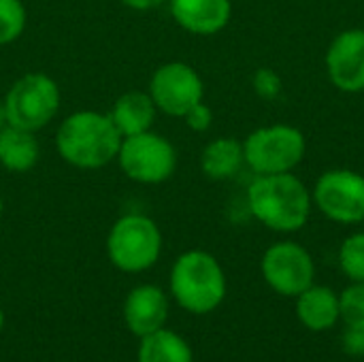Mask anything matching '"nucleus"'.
Segmentation results:
<instances>
[{
	"label": "nucleus",
	"mask_w": 364,
	"mask_h": 362,
	"mask_svg": "<svg viewBox=\"0 0 364 362\" xmlns=\"http://www.w3.org/2000/svg\"><path fill=\"white\" fill-rule=\"evenodd\" d=\"M341 346H343V352L350 354V356H364V329H352L348 326L343 337H341Z\"/></svg>",
	"instance_id": "b1692460"
},
{
	"label": "nucleus",
	"mask_w": 364,
	"mask_h": 362,
	"mask_svg": "<svg viewBox=\"0 0 364 362\" xmlns=\"http://www.w3.org/2000/svg\"><path fill=\"white\" fill-rule=\"evenodd\" d=\"M305 154L307 139L292 124L260 126L243 139L245 166L254 175L294 173Z\"/></svg>",
	"instance_id": "39448f33"
},
{
	"label": "nucleus",
	"mask_w": 364,
	"mask_h": 362,
	"mask_svg": "<svg viewBox=\"0 0 364 362\" xmlns=\"http://www.w3.org/2000/svg\"><path fill=\"white\" fill-rule=\"evenodd\" d=\"M41 145L36 132L4 126L0 130V169L11 173H28L38 164Z\"/></svg>",
	"instance_id": "f3484780"
},
{
	"label": "nucleus",
	"mask_w": 364,
	"mask_h": 362,
	"mask_svg": "<svg viewBox=\"0 0 364 362\" xmlns=\"http://www.w3.org/2000/svg\"><path fill=\"white\" fill-rule=\"evenodd\" d=\"M177 160L175 145L156 130L124 137L115 158L122 173L141 186H160L168 181L177 171Z\"/></svg>",
	"instance_id": "0eeeda50"
},
{
	"label": "nucleus",
	"mask_w": 364,
	"mask_h": 362,
	"mask_svg": "<svg viewBox=\"0 0 364 362\" xmlns=\"http://www.w3.org/2000/svg\"><path fill=\"white\" fill-rule=\"evenodd\" d=\"M252 87H254V92H256L258 98H262V100H275L284 92V81L277 75V70H273L269 66H262V68H258L254 73Z\"/></svg>",
	"instance_id": "4be33fe9"
},
{
	"label": "nucleus",
	"mask_w": 364,
	"mask_h": 362,
	"mask_svg": "<svg viewBox=\"0 0 364 362\" xmlns=\"http://www.w3.org/2000/svg\"><path fill=\"white\" fill-rule=\"evenodd\" d=\"M175 23L196 36L222 32L232 17V0H168Z\"/></svg>",
	"instance_id": "ddd939ff"
},
{
	"label": "nucleus",
	"mask_w": 364,
	"mask_h": 362,
	"mask_svg": "<svg viewBox=\"0 0 364 362\" xmlns=\"http://www.w3.org/2000/svg\"><path fill=\"white\" fill-rule=\"evenodd\" d=\"M124 6L132 9V11H154L158 6H162L168 0H119Z\"/></svg>",
	"instance_id": "393cba45"
},
{
	"label": "nucleus",
	"mask_w": 364,
	"mask_h": 362,
	"mask_svg": "<svg viewBox=\"0 0 364 362\" xmlns=\"http://www.w3.org/2000/svg\"><path fill=\"white\" fill-rule=\"evenodd\" d=\"M245 166L243 141L235 137L211 139L200 151V171L207 179L228 181L241 173Z\"/></svg>",
	"instance_id": "dca6fc26"
},
{
	"label": "nucleus",
	"mask_w": 364,
	"mask_h": 362,
	"mask_svg": "<svg viewBox=\"0 0 364 362\" xmlns=\"http://www.w3.org/2000/svg\"><path fill=\"white\" fill-rule=\"evenodd\" d=\"M181 119L186 122V126H188L192 132H207V130L211 128V124H213V111H211V107L203 100V102L194 105Z\"/></svg>",
	"instance_id": "5701e85b"
},
{
	"label": "nucleus",
	"mask_w": 364,
	"mask_h": 362,
	"mask_svg": "<svg viewBox=\"0 0 364 362\" xmlns=\"http://www.w3.org/2000/svg\"><path fill=\"white\" fill-rule=\"evenodd\" d=\"M339 267L352 282H364V230L352 233L339 247Z\"/></svg>",
	"instance_id": "aec40b11"
},
{
	"label": "nucleus",
	"mask_w": 364,
	"mask_h": 362,
	"mask_svg": "<svg viewBox=\"0 0 364 362\" xmlns=\"http://www.w3.org/2000/svg\"><path fill=\"white\" fill-rule=\"evenodd\" d=\"M136 362H194L190 344L171 329L141 337Z\"/></svg>",
	"instance_id": "a211bd4d"
},
{
	"label": "nucleus",
	"mask_w": 364,
	"mask_h": 362,
	"mask_svg": "<svg viewBox=\"0 0 364 362\" xmlns=\"http://www.w3.org/2000/svg\"><path fill=\"white\" fill-rule=\"evenodd\" d=\"M2 326H4V312L0 309V329H2Z\"/></svg>",
	"instance_id": "cd10ccee"
},
{
	"label": "nucleus",
	"mask_w": 364,
	"mask_h": 362,
	"mask_svg": "<svg viewBox=\"0 0 364 362\" xmlns=\"http://www.w3.org/2000/svg\"><path fill=\"white\" fill-rule=\"evenodd\" d=\"M314 207L335 224L364 222V175L352 169H328L311 188Z\"/></svg>",
	"instance_id": "6e6552de"
},
{
	"label": "nucleus",
	"mask_w": 364,
	"mask_h": 362,
	"mask_svg": "<svg viewBox=\"0 0 364 362\" xmlns=\"http://www.w3.org/2000/svg\"><path fill=\"white\" fill-rule=\"evenodd\" d=\"M168 288L175 303L194 316L215 312L226 299V273L220 260L205 250H188L171 267Z\"/></svg>",
	"instance_id": "7ed1b4c3"
},
{
	"label": "nucleus",
	"mask_w": 364,
	"mask_h": 362,
	"mask_svg": "<svg viewBox=\"0 0 364 362\" xmlns=\"http://www.w3.org/2000/svg\"><path fill=\"white\" fill-rule=\"evenodd\" d=\"M245 201L256 222L286 235L305 228L314 209L311 190L294 173L254 175Z\"/></svg>",
	"instance_id": "f257e3e1"
},
{
	"label": "nucleus",
	"mask_w": 364,
	"mask_h": 362,
	"mask_svg": "<svg viewBox=\"0 0 364 362\" xmlns=\"http://www.w3.org/2000/svg\"><path fill=\"white\" fill-rule=\"evenodd\" d=\"M363 28H364V26H363Z\"/></svg>",
	"instance_id": "c85d7f7f"
},
{
	"label": "nucleus",
	"mask_w": 364,
	"mask_h": 362,
	"mask_svg": "<svg viewBox=\"0 0 364 362\" xmlns=\"http://www.w3.org/2000/svg\"><path fill=\"white\" fill-rule=\"evenodd\" d=\"M260 271L271 290L282 297H299L316 284V262L307 247L296 241H277L262 254Z\"/></svg>",
	"instance_id": "9d476101"
},
{
	"label": "nucleus",
	"mask_w": 364,
	"mask_h": 362,
	"mask_svg": "<svg viewBox=\"0 0 364 362\" xmlns=\"http://www.w3.org/2000/svg\"><path fill=\"white\" fill-rule=\"evenodd\" d=\"M147 92L160 113L183 117L194 105L205 100V81L192 64L173 60L151 73Z\"/></svg>",
	"instance_id": "1a4fd4ad"
},
{
	"label": "nucleus",
	"mask_w": 364,
	"mask_h": 362,
	"mask_svg": "<svg viewBox=\"0 0 364 362\" xmlns=\"http://www.w3.org/2000/svg\"><path fill=\"white\" fill-rule=\"evenodd\" d=\"M162 254L160 226L145 213L117 218L107 235V256L122 273L149 271Z\"/></svg>",
	"instance_id": "20e7f679"
},
{
	"label": "nucleus",
	"mask_w": 364,
	"mask_h": 362,
	"mask_svg": "<svg viewBox=\"0 0 364 362\" xmlns=\"http://www.w3.org/2000/svg\"><path fill=\"white\" fill-rule=\"evenodd\" d=\"M339 307L346 326L364 329V282H354L339 294Z\"/></svg>",
	"instance_id": "412c9836"
},
{
	"label": "nucleus",
	"mask_w": 364,
	"mask_h": 362,
	"mask_svg": "<svg viewBox=\"0 0 364 362\" xmlns=\"http://www.w3.org/2000/svg\"><path fill=\"white\" fill-rule=\"evenodd\" d=\"M28 23V11L21 0H0V47L15 43Z\"/></svg>",
	"instance_id": "6ab92c4d"
},
{
	"label": "nucleus",
	"mask_w": 364,
	"mask_h": 362,
	"mask_svg": "<svg viewBox=\"0 0 364 362\" xmlns=\"http://www.w3.org/2000/svg\"><path fill=\"white\" fill-rule=\"evenodd\" d=\"M9 126V117H6V109H4V102L0 100V130Z\"/></svg>",
	"instance_id": "a878e982"
},
{
	"label": "nucleus",
	"mask_w": 364,
	"mask_h": 362,
	"mask_svg": "<svg viewBox=\"0 0 364 362\" xmlns=\"http://www.w3.org/2000/svg\"><path fill=\"white\" fill-rule=\"evenodd\" d=\"M156 115H158V109L149 92H141V90L124 92L109 111V117L113 119L122 137H132V134L154 130Z\"/></svg>",
	"instance_id": "2eb2a0df"
},
{
	"label": "nucleus",
	"mask_w": 364,
	"mask_h": 362,
	"mask_svg": "<svg viewBox=\"0 0 364 362\" xmlns=\"http://www.w3.org/2000/svg\"><path fill=\"white\" fill-rule=\"evenodd\" d=\"M9 126L38 132L49 126L62 105V92L47 73H26L13 81L2 98Z\"/></svg>",
	"instance_id": "423d86ee"
},
{
	"label": "nucleus",
	"mask_w": 364,
	"mask_h": 362,
	"mask_svg": "<svg viewBox=\"0 0 364 362\" xmlns=\"http://www.w3.org/2000/svg\"><path fill=\"white\" fill-rule=\"evenodd\" d=\"M168 318V297L154 284L136 286L124 301V322L134 337H145L164 329Z\"/></svg>",
	"instance_id": "f8f14e48"
},
{
	"label": "nucleus",
	"mask_w": 364,
	"mask_h": 362,
	"mask_svg": "<svg viewBox=\"0 0 364 362\" xmlns=\"http://www.w3.org/2000/svg\"><path fill=\"white\" fill-rule=\"evenodd\" d=\"M122 139L109 113L81 109L60 122L55 130V151L75 169L96 171L117 158Z\"/></svg>",
	"instance_id": "f03ea898"
},
{
	"label": "nucleus",
	"mask_w": 364,
	"mask_h": 362,
	"mask_svg": "<svg viewBox=\"0 0 364 362\" xmlns=\"http://www.w3.org/2000/svg\"><path fill=\"white\" fill-rule=\"evenodd\" d=\"M296 316L314 333H324L341 320L339 294L328 286L311 284L296 297Z\"/></svg>",
	"instance_id": "4468645a"
},
{
	"label": "nucleus",
	"mask_w": 364,
	"mask_h": 362,
	"mask_svg": "<svg viewBox=\"0 0 364 362\" xmlns=\"http://www.w3.org/2000/svg\"><path fill=\"white\" fill-rule=\"evenodd\" d=\"M2 211H4V198H2V194H0V218H2Z\"/></svg>",
	"instance_id": "bb28decb"
},
{
	"label": "nucleus",
	"mask_w": 364,
	"mask_h": 362,
	"mask_svg": "<svg viewBox=\"0 0 364 362\" xmlns=\"http://www.w3.org/2000/svg\"><path fill=\"white\" fill-rule=\"evenodd\" d=\"M328 81L346 94L364 92V28L341 30L324 55Z\"/></svg>",
	"instance_id": "9b49d317"
}]
</instances>
